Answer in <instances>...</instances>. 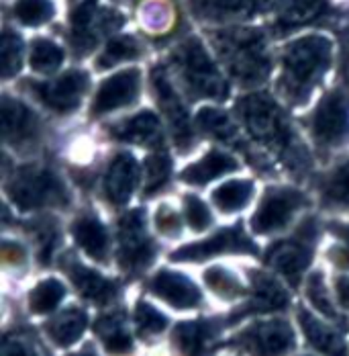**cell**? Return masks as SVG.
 <instances>
[{
    "mask_svg": "<svg viewBox=\"0 0 349 356\" xmlns=\"http://www.w3.org/2000/svg\"><path fill=\"white\" fill-rule=\"evenodd\" d=\"M196 123L201 129H205L207 134L219 140H231L235 136V127L231 119L216 108H201V113L196 115Z\"/></svg>",
    "mask_w": 349,
    "mask_h": 356,
    "instance_id": "1f68e13d",
    "label": "cell"
},
{
    "mask_svg": "<svg viewBox=\"0 0 349 356\" xmlns=\"http://www.w3.org/2000/svg\"><path fill=\"white\" fill-rule=\"evenodd\" d=\"M221 56L227 60L233 76L247 84L259 82L270 70L264 47V35L257 31H225L214 37Z\"/></svg>",
    "mask_w": 349,
    "mask_h": 356,
    "instance_id": "7a4b0ae2",
    "label": "cell"
},
{
    "mask_svg": "<svg viewBox=\"0 0 349 356\" xmlns=\"http://www.w3.org/2000/svg\"><path fill=\"white\" fill-rule=\"evenodd\" d=\"M76 356H94V355H90V353H84V355H76Z\"/></svg>",
    "mask_w": 349,
    "mask_h": 356,
    "instance_id": "c3c4849f",
    "label": "cell"
},
{
    "mask_svg": "<svg viewBox=\"0 0 349 356\" xmlns=\"http://www.w3.org/2000/svg\"><path fill=\"white\" fill-rule=\"evenodd\" d=\"M15 15L25 25H41L51 19L53 6L49 0H19L15 6Z\"/></svg>",
    "mask_w": 349,
    "mask_h": 356,
    "instance_id": "e575fe53",
    "label": "cell"
},
{
    "mask_svg": "<svg viewBox=\"0 0 349 356\" xmlns=\"http://www.w3.org/2000/svg\"><path fill=\"white\" fill-rule=\"evenodd\" d=\"M137 92H139V70L131 68V70L119 72L99 88L92 113L103 115L108 111L125 107L137 99Z\"/></svg>",
    "mask_w": 349,
    "mask_h": 356,
    "instance_id": "7c38bea8",
    "label": "cell"
},
{
    "mask_svg": "<svg viewBox=\"0 0 349 356\" xmlns=\"http://www.w3.org/2000/svg\"><path fill=\"white\" fill-rule=\"evenodd\" d=\"M155 223H158L160 232H164L168 236H174V234H178V229H180V217H178V213L170 211V209H164V207L158 211Z\"/></svg>",
    "mask_w": 349,
    "mask_h": 356,
    "instance_id": "b9f144b4",
    "label": "cell"
},
{
    "mask_svg": "<svg viewBox=\"0 0 349 356\" xmlns=\"http://www.w3.org/2000/svg\"><path fill=\"white\" fill-rule=\"evenodd\" d=\"M212 338V327L207 321H186L180 323L174 332L176 346L184 356H201Z\"/></svg>",
    "mask_w": 349,
    "mask_h": 356,
    "instance_id": "d4e9b609",
    "label": "cell"
},
{
    "mask_svg": "<svg viewBox=\"0 0 349 356\" xmlns=\"http://www.w3.org/2000/svg\"><path fill=\"white\" fill-rule=\"evenodd\" d=\"M37 131L35 115L19 101L4 99L2 101V134L8 142H25L31 140Z\"/></svg>",
    "mask_w": 349,
    "mask_h": 356,
    "instance_id": "2e32d148",
    "label": "cell"
},
{
    "mask_svg": "<svg viewBox=\"0 0 349 356\" xmlns=\"http://www.w3.org/2000/svg\"><path fill=\"white\" fill-rule=\"evenodd\" d=\"M325 199L337 205H349V164L339 168L325 188Z\"/></svg>",
    "mask_w": 349,
    "mask_h": 356,
    "instance_id": "74e56055",
    "label": "cell"
},
{
    "mask_svg": "<svg viewBox=\"0 0 349 356\" xmlns=\"http://www.w3.org/2000/svg\"><path fill=\"white\" fill-rule=\"evenodd\" d=\"M23 250L19 248V246H15V244H6L4 246V258L6 260H12V262H17V260H23Z\"/></svg>",
    "mask_w": 349,
    "mask_h": 356,
    "instance_id": "bcb514c9",
    "label": "cell"
},
{
    "mask_svg": "<svg viewBox=\"0 0 349 356\" xmlns=\"http://www.w3.org/2000/svg\"><path fill=\"white\" fill-rule=\"evenodd\" d=\"M251 193H253V184L249 180H229L212 193V199L219 209L237 211L247 205Z\"/></svg>",
    "mask_w": 349,
    "mask_h": 356,
    "instance_id": "4316f807",
    "label": "cell"
},
{
    "mask_svg": "<svg viewBox=\"0 0 349 356\" xmlns=\"http://www.w3.org/2000/svg\"><path fill=\"white\" fill-rule=\"evenodd\" d=\"M64 295H66V289L56 279H47V281L39 283L31 291V297H29L31 312L33 314H49L51 309L58 307V303L62 301Z\"/></svg>",
    "mask_w": 349,
    "mask_h": 356,
    "instance_id": "f1b7e54d",
    "label": "cell"
},
{
    "mask_svg": "<svg viewBox=\"0 0 349 356\" xmlns=\"http://www.w3.org/2000/svg\"><path fill=\"white\" fill-rule=\"evenodd\" d=\"M135 320H137V325H139V330L143 334H160L166 327V323H168V320L158 309H153L147 303H139L137 305Z\"/></svg>",
    "mask_w": 349,
    "mask_h": 356,
    "instance_id": "f35d334b",
    "label": "cell"
},
{
    "mask_svg": "<svg viewBox=\"0 0 349 356\" xmlns=\"http://www.w3.org/2000/svg\"><path fill=\"white\" fill-rule=\"evenodd\" d=\"M139 56V47L135 43V39L131 37H114L108 45H106L105 54L99 58V66L101 68H110L112 64H119L121 60H131Z\"/></svg>",
    "mask_w": 349,
    "mask_h": 356,
    "instance_id": "836d02e7",
    "label": "cell"
},
{
    "mask_svg": "<svg viewBox=\"0 0 349 356\" xmlns=\"http://www.w3.org/2000/svg\"><path fill=\"white\" fill-rule=\"evenodd\" d=\"M112 136L123 140V142L158 145L162 142L160 119L153 113L143 111L139 115H135L133 119H127V121L119 123L117 127H112Z\"/></svg>",
    "mask_w": 349,
    "mask_h": 356,
    "instance_id": "e0dca14e",
    "label": "cell"
},
{
    "mask_svg": "<svg viewBox=\"0 0 349 356\" xmlns=\"http://www.w3.org/2000/svg\"><path fill=\"white\" fill-rule=\"evenodd\" d=\"M337 295H339V301L343 303V307L349 309V279L337 281Z\"/></svg>",
    "mask_w": 349,
    "mask_h": 356,
    "instance_id": "f6af8a7d",
    "label": "cell"
},
{
    "mask_svg": "<svg viewBox=\"0 0 349 356\" xmlns=\"http://www.w3.org/2000/svg\"><path fill=\"white\" fill-rule=\"evenodd\" d=\"M331 260L339 266V268H349V248L348 246H337L331 250Z\"/></svg>",
    "mask_w": 349,
    "mask_h": 356,
    "instance_id": "ee69618b",
    "label": "cell"
},
{
    "mask_svg": "<svg viewBox=\"0 0 349 356\" xmlns=\"http://www.w3.org/2000/svg\"><path fill=\"white\" fill-rule=\"evenodd\" d=\"M149 289L158 297H162L164 301H168L170 305L182 307V309L196 307L198 301H201V293H198L196 285L192 281H188L186 277H182L178 273H170V270L158 273L153 277Z\"/></svg>",
    "mask_w": 349,
    "mask_h": 356,
    "instance_id": "4fadbf2b",
    "label": "cell"
},
{
    "mask_svg": "<svg viewBox=\"0 0 349 356\" xmlns=\"http://www.w3.org/2000/svg\"><path fill=\"white\" fill-rule=\"evenodd\" d=\"M274 4L276 0H194V8L210 19L247 17L268 10Z\"/></svg>",
    "mask_w": 349,
    "mask_h": 356,
    "instance_id": "ac0fdd59",
    "label": "cell"
},
{
    "mask_svg": "<svg viewBox=\"0 0 349 356\" xmlns=\"http://www.w3.org/2000/svg\"><path fill=\"white\" fill-rule=\"evenodd\" d=\"M8 195L21 209H35L45 205H64L68 193L49 170L21 168L8 182Z\"/></svg>",
    "mask_w": 349,
    "mask_h": 356,
    "instance_id": "5b68a950",
    "label": "cell"
},
{
    "mask_svg": "<svg viewBox=\"0 0 349 356\" xmlns=\"http://www.w3.org/2000/svg\"><path fill=\"white\" fill-rule=\"evenodd\" d=\"M314 138L327 145H339L349 138V99L333 90L329 92L314 111Z\"/></svg>",
    "mask_w": 349,
    "mask_h": 356,
    "instance_id": "8992f818",
    "label": "cell"
},
{
    "mask_svg": "<svg viewBox=\"0 0 349 356\" xmlns=\"http://www.w3.org/2000/svg\"><path fill=\"white\" fill-rule=\"evenodd\" d=\"M184 213L188 223L194 227V229H207L210 225V213L207 209V205L196 199L194 195H188L186 201H184Z\"/></svg>",
    "mask_w": 349,
    "mask_h": 356,
    "instance_id": "60d3db41",
    "label": "cell"
},
{
    "mask_svg": "<svg viewBox=\"0 0 349 356\" xmlns=\"http://www.w3.org/2000/svg\"><path fill=\"white\" fill-rule=\"evenodd\" d=\"M170 168L172 164L168 156H164L162 152L151 154L145 160V195H151L166 184V180L170 177Z\"/></svg>",
    "mask_w": 349,
    "mask_h": 356,
    "instance_id": "d6a6232c",
    "label": "cell"
},
{
    "mask_svg": "<svg viewBox=\"0 0 349 356\" xmlns=\"http://www.w3.org/2000/svg\"><path fill=\"white\" fill-rule=\"evenodd\" d=\"M298 320H300V325L305 330V336L307 340L313 344L316 350H321L323 355L327 356H348L346 353V344L343 340L339 338V334H335L331 327H327L325 323L313 318L309 312L300 309L298 314Z\"/></svg>",
    "mask_w": 349,
    "mask_h": 356,
    "instance_id": "44dd1931",
    "label": "cell"
},
{
    "mask_svg": "<svg viewBox=\"0 0 349 356\" xmlns=\"http://www.w3.org/2000/svg\"><path fill=\"white\" fill-rule=\"evenodd\" d=\"M288 305V295L282 286L266 277V275H253V295L249 301V312H276Z\"/></svg>",
    "mask_w": 349,
    "mask_h": 356,
    "instance_id": "cb8c5ba5",
    "label": "cell"
},
{
    "mask_svg": "<svg viewBox=\"0 0 349 356\" xmlns=\"http://www.w3.org/2000/svg\"><path fill=\"white\" fill-rule=\"evenodd\" d=\"M153 82H155V90H158V97H160V105H162L164 113L168 115V119H170V123L174 127L176 140L186 149L190 145V142H192V134H190V127H188L186 111L182 107L176 90L170 86V82L166 80V76L155 74Z\"/></svg>",
    "mask_w": 349,
    "mask_h": 356,
    "instance_id": "9a60e30c",
    "label": "cell"
},
{
    "mask_svg": "<svg viewBox=\"0 0 349 356\" xmlns=\"http://www.w3.org/2000/svg\"><path fill=\"white\" fill-rule=\"evenodd\" d=\"M249 134L274 149H288L292 145L290 129L280 113L278 105L266 95H249L237 103Z\"/></svg>",
    "mask_w": 349,
    "mask_h": 356,
    "instance_id": "277c9868",
    "label": "cell"
},
{
    "mask_svg": "<svg viewBox=\"0 0 349 356\" xmlns=\"http://www.w3.org/2000/svg\"><path fill=\"white\" fill-rule=\"evenodd\" d=\"M233 170H237V162L229 154L212 149L203 160H198L196 164L188 166L182 172V180L192 182V184H205V182H209L212 178L223 177V175L233 172Z\"/></svg>",
    "mask_w": 349,
    "mask_h": 356,
    "instance_id": "7402d4cb",
    "label": "cell"
},
{
    "mask_svg": "<svg viewBox=\"0 0 349 356\" xmlns=\"http://www.w3.org/2000/svg\"><path fill=\"white\" fill-rule=\"evenodd\" d=\"M21 39L12 35L10 31H4L2 45H0V58H2V76L10 78L12 74L21 70Z\"/></svg>",
    "mask_w": 349,
    "mask_h": 356,
    "instance_id": "d590c367",
    "label": "cell"
},
{
    "mask_svg": "<svg viewBox=\"0 0 349 356\" xmlns=\"http://www.w3.org/2000/svg\"><path fill=\"white\" fill-rule=\"evenodd\" d=\"M137 177H139V170H137V162L131 154H119L110 166H108V172H106V195L112 203L117 205H123L129 201V197L133 195L135 191V184H137Z\"/></svg>",
    "mask_w": 349,
    "mask_h": 356,
    "instance_id": "5bb4252c",
    "label": "cell"
},
{
    "mask_svg": "<svg viewBox=\"0 0 349 356\" xmlns=\"http://www.w3.org/2000/svg\"><path fill=\"white\" fill-rule=\"evenodd\" d=\"M176 62L188 88L196 97H210L219 101L227 97L229 86L214 68L207 49L198 39H188L186 43H182L176 51Z\"/></svg>",
    "mask_w": 349,
    "mask_h": 356,
    "instance_id": "3957f363",
    "label": "cell"
},
{
    "mask_svg": "<svg viewBox=\"0 0 349 356\" xmlns=\"http://www.w3.org/2000/svg\"><path fill=\"white\" fill-rule=\"evenodd\" d=\"M2 356H35V353L19 340H4Z\"/></svg>",
    "mask_w": 349,
    "mask_h": 356,
    "instance_id": "7bdbcfd3",
    "label": "cell"
},
{
    "mask_svg": "<svg viewBox=\"0 0 349 356\" xmlns=\"http://www.w3.org/2000/svg\"><path fill=\"white\" fill-rule=\"evenodd\" d=\"M205 279H207V285L214 293H219L221 297H237L244 291L239 281L223 268H210V270H207Z\"/></svg>",
    "mask_w": 349,
    "mask_h": 356,
    "instance_id": "8d00e7d4",
    "label": "cell"
},
{
    "mask_svg": "<svg viewBox=\"0 0 349 356\" xmlns=\"http://www.w3.org/2000/svg\"><path fill=\"white\" fill-rule=\"evenodd\" d=\"M74 240L80 248L84 250L88 256L96 258V260H103L106 256V250H108V236H106L105 225L92 217V215H82L74 227Z\"/></svg>",
    "mask_w": 349,
    "mask_h": 356,
    "instance_id": "ffe728a7",
    "label": "cell"
},
{
    "mask_svg": "<svg viewBox=\"0 0 349 356\" xmlns=\"http://www.w3.org/2000/svg\"><path fill=\"white\" fill-rule=\"evenodd\" d=\"M153 258V246L145 234L141 211H131L121 219V264L129 270L143 268Z\"/></svg>",
    "mask_w": 349,
    "mask_h": 356,
    "instance_id": "ba28073f",
    "label": "cell"
},
{
    "mask_svg": "<svg viewBox=\"0 0 349 356\" xmlns=\"http://www.w3.org/2000/svg\"><path fill=\"white\" fill-rule=\"evenodd\" d=\"M88 86V76L84 72H68L56 82L35 84V92L47 107L56 108L60 113H68L78 107L80 97Z\"/></svg>",
    "mask_w": 349,
    "mask_h": 356,
    "instance_id": "8fae6325",
    "label": "cell"
},
{
    "mask_svg": "<svg viewBox=\"0 0 349 356\" xmlns=\"http://www.w3.org/2000/svg\"><path fill=\"white\" fill-rule=\"evenodd\" d=\"M96 332L103 336L106 350L110 355H125L133 346L131 336L123 330V323L114 316H108V318H103V320L99 321L96 323Z\"/></svg>",
    "mask_w": 349,
    "mask_h": 356,
    "instance_id": "83f0119b",
    "label": "cell"
},
{
    "mask_svg": "<svg viewBox=\"0 0 349 356\" xmlns=\"http://www.w3.org/2000/svg\"><path fill=\"white\" fill-rule=\"evenodd\" d=\"M70 277L74 285L78 286V291L94 303H108L117 295L114 283L106 281L105 277H101L99 273L86 268V266L74 264L70 268Z\"/></svg>",
    "mask_w": 349,
    "mask_h": 356,
    "instance_id": "603a6c76",
    "label": "cell"
},
{
    "mask_svg": "<svg viewBox=\"0 0 349 356\" xmlns=\"http://www.w3.org/2000/svg\"><path fill=\"white\" fill-rule=\"evenodd\" d=\"M311 260V252L307 246L294 244V242H284L276 244L268 254V262L278 268L284 277H288L292 283L298 281V277L303 275V270L309 266Z\"/></svg>",
    "mask_w": 349,
    "mask_h": 356,
    "instance_id": "d6986e66",
    "label": "cell"
},
{
    "mask_svg": "<svg viewBox=\"0 0 349 356\" xmlns=\"http://www.w3.org/2000/svg\"><path fill=\"white\" fill-rule=\"evenodd\" d=\"M303 203H305V197L300 193L292 188H274L264 197L251 225L257 234H270L274 229H280L290 221L292 213Z\"/></svg>",
    "mask_w": 349,
    "mask_h": 356,
    "instance_id": "52a82bcc",
    "label": "cell"
},
{
    "mask_svg": "<svg viewBox=\"0 0 349 356\" xmlns=\"http://www.w3.org/2000/svg\"><path fill=\"white\" fill-rule=\"evenodd\" d=\"M86 314L71 307L66 309L64 314H60L56 320L47 325V332L49 336L60 344V346H70L74 344L86 330Z\"/></svg>",
    "mask_w": 349,
    "mask_h": 356,
    "instance_id": "484cf974",
    "label": "cell"
},
{
    "mask_svg": "<svg viewBox=\"0 0 349 356\" xmlns=\"http://www.w3.org/2000/svg\"><path fill=\"white\" fill-rule=\"evenodd\" d=\"M244 344L253 356H282L294 344V334L286 321H264L244 334Z\"/></svg>",
    "mask_w": 349,
    "mask_h": 356,
    "instance_id": "9c48e42d",
    "label": "cell"
},
{
    "mask_svg": "<svg viewBox=\"0 0 349 356\" xmlns=\"http://www.w3.org/2000/svg\"><path fill=\"white\" fill-rule=\"evenodd\" d=\"M64 60V51L49 39H37L31 47V68L37 72H53Z\"/></svg>",
    "mask_w": 349,
    "mask_h": 356,
    "instance_id": "4dcf8cb0",
    "label": "cell"
},
{
    "mask_svg": "<svg viewBox=\"0 0 349 356\" xmlns=\"http://www.w3.org/2000/svg\"><path fill=\"white\" fill-rule=\"evenodd\" d=\"M309 299L313 301V305L321 314L337 320V314H335V309H333V305L329 301V295H327V286H325L323 277L318 273H314L313 277H311V281H309Z\"/></svg>",
    "mask_w": 349,
    "mask_h": 356,
    "instance_id": "ab89813d",
    "label": "cell"
},
{
    "mask_svg": "<svg viewBox=\"0 0 349 356\" xmlns=\"http://www.w3.org/2000/svg\"><path fill=\"white\" fill-rule=\"evenodd\" d=\"M325 8H327V0H288V6L282 15L280 23L286 27L305 25V23L316 19Z\"/></svg>",
    "mask_w": 349,
    "mask_h": 356,
    "instance_id": "f546056e",
    "label": "cell"
},
{
    "mask_svg": "<svg viewBox=\"0 0 349 356\" xmlns=\"http://www.w3.org/2000/svg\"><path fill=\"white\" fill-rule=\"evenodd\" d=\"M335 227H337L335 232H337L339 236H343V238H348L349 240V225H335Z\"/></svg>",
    "mask_w": 349,
    "mask_h": 356,
    "instance_id": "7dc6e473",
    "label": "cell"
},
{
    "mask_svg": "<svg viewBox=\"0 0 349 356\" xmlns=\"http://www.w3.org/2000/svg\"><path fill=\"white\" fill-rule=\"evenodd\" d=\"M331 62V41L309 35L288 45L284 54V90L292 101H305Z\"/></svg>",
    "mask_w": 349,
    "mask_h": 356,
    "instance_id": "6da1fadb",
    "label": "cell"
},
{
    "mask_svg": "<svg viewBox=\"0 0 349 356\" xmlns=\"http://www.w3.org/2000/svg\"><path fill=\"white\" fill-rule=\"evenodd\" d=\"M225 252H249L255 254L253 242L241 232V227H227L223 232H219L216 236H212L209 240L201 242V244H190L186 248L178 250L172 254L174 260H203L210 258L216 254H225Z\"/></svg>",
    "mask_w": 349,
    "mask_h": 356,
    "instance_id": "30bf717a",
    "label": "cell"
}]
</instances>
